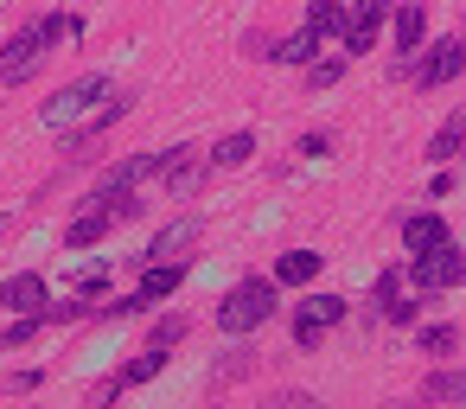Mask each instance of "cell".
Listing matches in <instances>:
<instances>
[{"mask_svg": "<svg viewBox=\"0 0 466 409\" xmlns=\"http://www.w3.org/2000/svg\"><path fill=\"white\" fill-rule=\"evenodd\" d=\"M390 409H434V403H421V396H396Z\"/></svg>", "mask_w": 466, "mask_h": 409, "instance_id": "e575fe53", "label": "cell"}, {"mask_svg": "<svg viewBox=\"0 0 466 409\" xmlns=\"http://www.w3.org/2000/svg\"><path fill=\"white\" fill-rule=\"evenodd\" d=\"M186 332H192V326H186V313H167V320H154V332H147V352H173Z\"/></svg>", "mask_w": 466, "mask_h": 409, "instance_id": "4316f807", "label": "cell"}, {"mask_svg": "<svg viewBox=\"0 0 466 409\" xmlns=\"http://www.w3.org/2000/svg\"><path fill=\"white\" fill-rule=\"evenodd\" d=\"M460 148H466V109H453V116L428 135V160H453Z\"/></svg>", "mask_w": 466, "mask_h": 409, "instance_id": "603a6c76", "label": "cell"}, {"mask_svg": "<svg viewBox=\"0 0 466 409\" xmlns=\"http://www.w3.org/2000/svg\"><path fill=\"white\" fill-rule=\"evenodd\" d=\"M186 275H192V262H147V269H141V288H135V301H141V307H154V301L179 294V288H186Z\"/></svg>", "mask_w": 466, "mask_h": 409, "instance_id": "5bb4252c", "label": "cell"}, {"mask_svg": "<svg viewBox=\"0 0 466 409\" xmlns=\"http://www.w3.org/2000/svg\"><path fill=\"white\" fill-rule=\"evenodd\" d=\"M39 33H46V46H71L84 33V20L77 14H39Z\"/></svg>", "mask_w": 466, "mask_h": 409, "instance_id": "484cf974", "label": "cell"}, {"mask_svg": "<svg viewBox=\"0 0 466 409\" xmlns=\"http://www.w3.org/2000/svg\"><path fill=\"white\" fill-rule=\"evenodd\" d=\"M383 20H390V7H364V0H351V14H345V33H339V46H345V58H364V52H377V39H383Z\"/></svg>", "mask_w": 466, "mask_h": 409, "instance_id": "8fae6325", "label": "cell"}, {"mask_svg": "<svg viewBox=\"0 0 466 409\" xmlns=\"http://www.w3.org/2000/svg\"><path fill=\"white\" fill-rule=\"evenodd\" d=\"M160 371H167V352H147V345H141V352L116 371V383H122V390H135V383H154Z\"/></svg>", "mask_w": 466, "mask_h": 409, "instance_id": "cb8c5ba5", "label": "cell"}, {"mask_svg": "<svg viewBox=\"0 0 466 409\" xmlns=\"http://www.w3.org/2000/svg\"><path fill=\"white\" fill-rule=\"evenodd\" d=\"M0 307H7V313H20V320H39V313L52 307V288H46V275H39V269H20V275H7V281H0Z\"/></svg>", "mask_w": 466, "mask_h": 409, "instance_id": "30bf717a", "label": "cell"}, {"mask_svg": "<svg viewBox=\"0 0 466 409\" xmlns=\"http://www.w3.org/2000/svg\"><path fill=\"white\" fill-rule=\"evenodd\" d=\"M243 160H256V135H249V128L218 135V141H211V154H205V167H243Z\"/></svg>", "mask_w": 466, "mask_h": 409, "instance_id": "d6986e66", "label": "cell"}, {"mask_svg": "<svg viewBox=\"0 0 466 409\" xmlns=\"http://www.w3.org/2000/svg\"><path fill=\"white\" fill-rule=\"evenodd\" d=\"M345 313H351V301H345V294H307V301L294 307V320H288L294 352H319V339H326V332H339V326H345Z\"/></svg>", "mask_w": 466, "mask_h": 409, "instance_id": "277c9868", "label": "cell"}, {"mask_svg": "<svg viewBox=\"0 0 466 409\" xmlns=\"http://www.w3.org/2000/svg\"><path fill=\"white\" fill-rule=\"evenodd\" d=\"M281 307V288L268 281V275H243V281H230L224 288V301H218V332H230V339H249L256 326H268V313Z\"/></svg>", "mask_w": 466, "mask_h": 409, "instance_id": "6da1fadb", "label": "cell"}, {"mask_svg": "<svg viewBox=\"0 0 466 409\" xmlns=\"http://www.w3.org/2000/svg\"><path fill=\"white\" fill-rule=\"evenodd\" d=\"M460 71H466V39L447 33V39H434V46L421 52V65H402L396 77H409L415 90H441V84H453Z\"/></svg>", "mask_w": 466, "mask_h": 409, "instance_id": "8992f818", "label": "cell"}, {"mask_svg": "<svg viewBox=\"0 0 466 409\" xmlns=\"http://www.w3.org/2000/svg\"><path fill=\"white\" fill-rule=\"evenodd\" d=\"M256 371H262V352H256L249 339H237V345H230V352L211 364V377H205V396H211V403H224V396H230L237 383H249Z\"/></svg>", "mask_w": 466, "mask_h": 409, "instance_id": "9c48e42d", "label": "cell"}, {"mask_svg": "<svg viewBox=\"0 0 466 409\" xmlns=\"http://www.w3.org/2000/svg\"><path fill=\"white\" fill-rule=\"evenodd\" d=\"M415 345H421V358H453L460 352V326L453 320H421L415 326Z\"/></svg>", "mask_w": 466, "mask_h": 409, "instance_id": "ffe728a7", "label": "cell"}, {"mask_svg": "<svg viewBox=\"0 0 466 409\" xmlns=\"http://www.w3.org/2000/svg\"><path fill=\"white\" fill-rule=\"evenodd\" d=\"M339 77H345V58H313V65L300 71V84H307V90H332Z\"/></svg>", "mask_w": 466, "mask_h": 409, "instance_id": "f1b7e54d", "label": "cell"}, {"mask_svg": "<svg viewBox=\"0 0 466 409\" xmlns=\"http://www.w3.org/2000/svg\"><path fill=\"white\" fill-rule=\"evenodd\" d=\"M421 294L409 288V275H402V262H390V269H377V281H370V313H364V326H377V320H390V326H421Z\"/></svg>", "mask_w": 466, "mask_h": 409, "instance_id": "7a4b0ae2", "label": "cell"}, {"mask_svg": "<svg viewBox=\"0 0 466 409\" xmlns=\"http://www.w3.org/2000/svg\"><path fill=\"white\" fill-rule=\"evenodd\" d=\"M116 403H122V383H116V377H103V383L90 390V409H116Z\"/></svg>", "mask_w": 466, "mask_h": 409, "instance_id": "d6a6232c", "label": "cell"}, {"mask_svg": "<svg viewBox=\"0 0 466 409\" xmlns=\"http://www.w3.org/2000/svg\"><path fill=\"white\" fill-rule=\"evenodd\" d=\"M109 230H116V224H109L103 211H77V218L65 224V250H90V243H103Z\"/></svg>", "mask_w": 466, "mask_h": 409, "instance_id": "7402d4cb", "label": "cell"}, {"mask_svg": "<svg viewBox=\"0 0 466 409\" xmlns=\"http://www.w3.org/2000/svg\"><path fill=\"white\" fill-rule=\"evenodd\" d=\"M14 224H20V211H0V237H7Z\"/></svg>", "mask_w": 466, "mask_h": 409, "instance_id": "d590c367", "label": "cell"}, {"mask_svg": "<svg viewBox=\"0 0 466 409\" xmlns=\"http://www.w3.org/2000/svg\"><path fill=\"white\" fill-rule=\"evenodd\" d=\"M319 33H307V26H294L288 39H268V65H294V71H307L313 58H319Z\"/></svg>", "mask_w": 466, "mask_h": 409, "instance_id": "9a60e30c", "label": "cell"}, {"mask_svg": "<svg viewBox=\"0 0 466 409\" xmlns=\"http://www.w3.org/2000/svg\"><path fill=\"white\" fill-rule=\"evenodd\" d=\"M345 14H351V0H313L300 26L319 33V39H339V33H345Z\"/></svg>", "mask_w": 466, "mask_h": 409, "instance_id": "44dd1931", "label": "cell"}, {"mask_svg": "<svg viewBox=\"0 0 466 409\" xmlns=\"http://www.w3.org/2000/svg\"><path fill=\"white\" fill-rule=\"evenodd\" d=\"M109 90H116V77H109V71H84V77H71V84L46 103V122H52L58 135H77V128H84V109H96Z\"/></svg>", "mask_w": 466, "mask_h": 409, "instance_id": "3957f363", "label": "cell"}, {"mask_svg": "<svg viewBox=\"0 0 466 409\" xmlns=\"http://www.w3.org/2000/svg\"><path fill=\"white\" fill-rule=\"evenodd\" d=\"M26 409H33V403H26Z\"/></svg>", "mask_w": 466, "mask_h": 409, "instance_id": "8d00e7d4", "label": "cell"}, {"mask_svg": "<svg viewBox=\"0 0 466 409\" xmlns=\"http://www.w3.org/2000/svg\"><path fill=\"white\" fill-rule=\"evenodd\" d=\"M109 288H116V269H109V262H96V269H77L71 301H84V307H90V301H96V294H109Z\"/></svg>", "mask_w": 466, "mask_h": 409, "instance_id": "d4e9b609", "label": "cell"}, {"mask_svg": "<svg viewBox=\"0 0 466 409\" xmlns=\"http://www.w3.org/2000/svg\"><path fill=\"white\" fill-rule=\"evenodd\" d=\"M39 383H46V371H39V364H26V371L14 377V390H20V396H26V390H39Z\"/></svg>", "mask_w": 466, "mask_h": 409, "instance_id": "836d02e7", "label": "cell"}, {"mask_svg": "<svg viewBox=\"0 0 466 409\" xmlns=\"http://www.w3.org/2000/svg\"><path fill=\"white\" fill-rule=\"evenodd\" d=\"M198 243H205V218H198V211H192V218H167V224L147 237V250H141V269H147V262H186Z\"/></svg>", "mask_w": 466, "mask_h": 409, "instance_id": "52a82bcc", "label": "cell"}, {"mask_svg": "<svg viewBox=\"0 0 466 409\" xmlns=\"http://www.w3.org/2000/svg\"><path fill=\"white\" fill-rule=\"evenodd\" d=\"M262 409H326V403H319L313 390H268Z\"/></svg>", "mask_w": 466, "mask_h": 409, "instance_id": "4dcf8cb0", "label": "cell"}, {"mask_svg": "<svg viewBox=\"0 0 466 409\" xmlns=\"http://www.w3.org/2000/svg\"><path fill=\"white\" fill-rule=\"evenodd\" d=\"M402 275H409V288H415L421 301H434V294H447V288H466V250L447 243V250H434V256H409Z\"/></svg>", "mask_w": 466, "mask_h": 409, "instance_id": "5b68a950", "label": "cell"}, {"mask_svg": "<svg viewBox=\"0 0 466 409\" xmlns=\"http://www.w3.org/2000/svg\"><path fill=\"white\" fill-rule=\"evenodd\" d=\"M135 313H141V301H135V294H116V301L90 307V320H96V326H122V320H135Z\"/></svg>", "mask_w": 466, "mask_h": 409, "instance_id": "f546056e", "label": "cell"}, {"mask_svg": "<svg viewBox=\"0 0 466 409\" xmlns=\"http://www.w3.org/2000/svg\"><path fill=\"white\" fill-rule=\"evenodd\" d=\"M421 403H434V409H441V403H466V371H460V364L428 371V377H421Z\"/></svg>", "mask_w": 466, "mask_h": 409, "instance_id": "e0dca14e", "label": "cell"}, {"mask_svg": "<svg viewBox=\"0 0 466 409\" xmlns=\"http://www.w3.org/2000/svg\"><path fill=\"white\" fill-rule=\"evenodd\" d=\"M332 148H339V141H332V128H307V135H300V160H326Z\"/></svg>", "mask_w": 466, "mask_h": 409, "instance_id": "1f68e13d", "label": "cell"}, {"mask_svg": "<svg viewBox=\"0 0 466 409\" xmlns=\"http://www.w3.org/2000/svg\"><path fill=\"white\" fill-rule=\"evenodd\" d=\"M205 173H211V167H205V154H198V148H167L154 179H160L173 199H186V192H198V179H205Z\"/></svg>", "mask_w": 466, "mask_h": 409, "instance_id": "7c38bea8", "label": "cell"}, {"mask_svg": "<svg viewBox=\"0 0 466 409\" xmlns=\"http://www.w3.org/2000/svg\"><path fill=\"white\" fill-rule=\"evenodd\" d=\"M402 243H409V256H434V250L453 243V230H447L441 211H409L402 218Z\"/></svg>", "mask_w": 466, "mask_h": 409, "instance_id": "4fadbf2b", "label": "cell"}, {"mask_svg": "<svg viewBox=\"0 0 466 409\" xmlns=\"http://www.w3.org/2000/svg\"><path fill=\"white\" fill-rule=\"evenodd\" d=\"M390 26H396V52L415 58L421 52V33H428V7H390Z\"/></svg>", "mask_w": 466, "mask_h": 409, "instance_id": "ac0fdd59", "label": "cell"}, {"mask_svg": "<svg viewBox=\"0 0 466 409\" xmlns=\"http://www.w3.org/2000/svg\"><path fill=\"white\" fill-rule=\"evenodd\" d=\"M46 52H52V46H46L39 20H26V26H20L7 46H0V84H26V77L46 65Z\"/></svg>", "mask_w": 466, "mask_h": 409, "instance_id": "ba28073f", "label": "cell"}, {"mask_svg": "<svg viewBox=\"0 0 466 409\" xmlns=\"http://www.w3.org/2000/svg\"><path fill=\"white\" fill-rule=\"evenodd\" d=\"M46 332V313L39 320H7V326H0V352H20V345H33Z\"/></svg>", "mask_w": 466, "mask_h": 409, "instance_id": "83f0119b", "label": "cell"}, {"mask_svg": "<svg viewBox=\"0 0 466 409\" xmlns=\"http://www.w3.org/2000/svg\"><path fill=\"white\" fill-rule=\"evenodd\" d=\"M319 269H326V256H319V250H281L268 281H275V288H281V281H288V288H307V281H319Z\"/></svg>", "mask_w": 466, "mask_h": 409, "instance_id": "2e32d148", "label": "cell"}]
</instances>
